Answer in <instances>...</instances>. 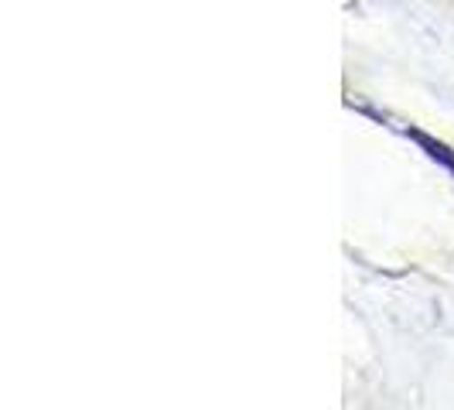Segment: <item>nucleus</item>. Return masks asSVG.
<instances>
[{
	"mask_svg": "<svg viewBox=\"0 0 454 410\" xmlns=\"http://www.w3.org/2000/svg\"><path fill=\"white\" fill-rule=\"evenodd\" d=\"M389 127H396V130H400L403 137H410V140H413V144H417V147H420L427 158L441 161V164H444V168H448V171L454 175V151L448 147V144L434 140V137H427L424 130H417V127H403V123H389Z\"/></svg>",
	"mask_w": 454,
	"mask_h": 410,
	"instance_id": "obj_1",
	"label": "nucleus"
}]
</instances>
